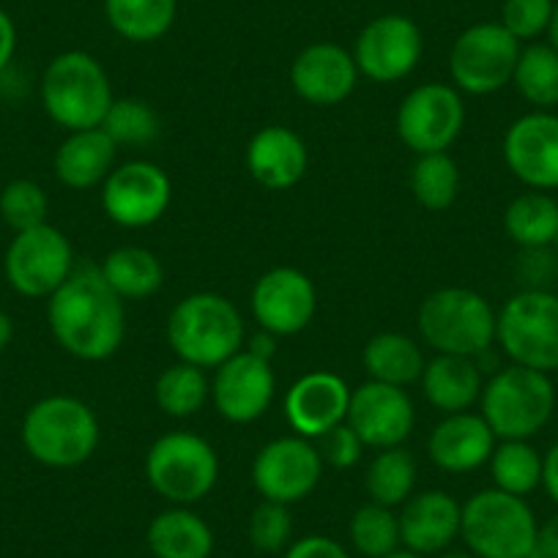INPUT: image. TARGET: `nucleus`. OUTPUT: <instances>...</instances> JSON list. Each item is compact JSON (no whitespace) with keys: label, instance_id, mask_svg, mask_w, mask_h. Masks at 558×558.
<instances>
[{"label":"nucleus","instance_id":"obj_1","mask_svg":"<svg viewBox=\"0 0 558 558\" xmlns=\"http://www.w3.org/2000/svg\"><path fill=\"white\" fill-rule=\"evenodd\" d=\"M123 299L107 286L94 263L74 266L69 279L47 299V324L58 345L83 362H105L126 337Z\"/></svg>","mask_w":558,"mask_h":558},{"label":"nucleus","instance_id":"obj_2","mask_svg":"<svg viewBox=\"0 0 558 558\" xmlns=\"http://www.w3.org/2000/svg\"><path fill=\"white\" fill-rule=\"evenodd\" d=\"M244 318L222 293H190L168 315L170 348L179 362L201 369H217L244 351Z\"/></svg>","mask_w":558,"mask_h":558},{"label":"nucleus","instance_id":"obj_3","mask_svg":"<svg viewBox=\"0 0 558 558\" xmlns=\"http://www.w3.org/2000/svg\"><path fill=\"white\" fill-rule=\"evenodd\" d=\"M99 441V418L94 408L77 397H41L25 411L23 447L47 469H77L88 463Z\"/></svg>","mask_w":558,"mask_h":558},{"label":"nucleus","instance_id":"obj_4","mask_svg":"<svg viewBox=\"0 0 558 558\" xmlns=\"http://www.w3.org/2000/svg\"><path fill=\"white\" fill-rule=\"evenodd\" d=\"M112 101L116 96L110 77L90 52L69 50L47 63L41 77V105L52 123L66 132L101 126Z\"/></svg>","mask_w":558,"mask_h":558},{"label":"nucleus","instance_id":"obj_5","mask_svg":"<svg viewBox=\"0 0 558 558\" xmlns=\"http://www.w3.org/2000/svg\"><path fill=\"white\" fill-rule=\"evenodd\" d=\"M496 324L493 304L471 288H438L416 315L425 345L444 356L480 359L496 342Z\"/></svg>","mask_w":558,"mask_h":558},{"label":"nucleus","instance_id":"obj_6","mask_svg":"<svg viewBox=\"0 0 558 558\" xmlns=\"http://www.w3.org/2000/svg\"><path fill=\"white\" fill-rule=\"evenodd\" d=\"M480 405L498 441H531L553 418L556 386L547 373L509 364L487 380Z\"/></svg>","mask_w":558,"mask_h":558},{"label":"nucleus","instance_id":"obj_7","mask_svg":"<svg viewBox=\"0 0 558 558\" xmlns=\"http://www.w3.org/2000/svg\"><path fill=\"white\" fill-rule=\"evenodd\" d=\"M536 536L539 523L525 498L487 487L463 504L460 539L476 558H525Z\"/></svg>","mask_w":558,"mask_h":558},{"label":"nucleus","instance_id":"obj_8","mask_svg":"<svg viewBox=\"0 0 558 558\" xmlns=\"http://www.w3.org/2000/svg\"><path fill=\"white\" fill-rule=\"evenodd\" d=\"M146 480L170 507H192L217 487L219 454L197 433H168L148 449Z\"/></svg>","mask_w":558,"mask_h":558},{"label":"nucleus","instance_id":"obj_9","mask_svg":"<svg viewBox=\"0 0 558 558\" xmlns=\"http://www.w3.org/2000/svg\"><path fill=\"white\" fill-rule=\"evenodd\" d=\"M496 340L512 364L558 373V293L529 288L507 299L498 313Z\"/></svg>","mask_w":558,"mask_h":558},{"label":"nucleus","instance_id":"obj_10","mask_svg":"<svg viewBox=\"0 0 558 558\" xmlns=\"http://www.w3.org/2000/svg\"><path fill=\"white\" fill-rule=\"evenodd\" d=\"M520 41L501 23H476L449 50V77L460 94L490 96L512 83Z\"/></svg>","mask_w":558,"mask_h":558},{"label":"nucleus","instance_id":"obj_11","mask_svg":"<svg viewBox=\"0 0 558 558\" xmlns=\"http://www.w3.org/2000/svg\"><path fill=\"white\" fill-rule=\"evenodd\" d=\"M465 126L463 96L454 85L425 83L411 88L397 107V134L416 157L441 154L458 143Z\"/></svg>","mask_w":558,"mask_h":558},{"label":"nucleus","instance_id":"obj_12","mask_svg":"<svg viewBox=\"0 0 558 558\" xmlns=\"http://www.w3.org/2000/svg\"><path fill=\"white\" fill-rule=\"evenodd\" d=\"M74 266L72 241L50 222L14 233L3 260L9 286L25 299H50Z\"/></svg>","mask_w":558,"mask_h":558},{"label":"nucleus","instance_id":"obj_13","mask_svg":"<svg viewBox=\"0 0 558 558\" xmlns=\"http://www.w3.org/2000/svg\"><path fill=\"white\" fill-rule=\"evenodd\" d=\"M173 203V181L159 165L134 159L112 168L101 184V208L126 230L151 228Z\"/></svg>","mask_w":558,"mask_h":558},{"label":"nucleus","instance_id":"obj_14","mask_svg":"<svg viewBox=\"0 0 558 558\" xmlns=\"http://www.w3.org/2000/svg\"><path fill=\"white\" fill-rule=\"evenodd\" d=\"M324 476V458L310 438L286 436L268 441L252 463V485L266 501L291 504L313 496Z\"/></svg>","mask_w":558,"mask_h":558},{"label":"nucleus","instance_id":"obj_15","mask_svg":"<svg viewBox=\"0 0 558 558\" xmlns=\"http://www.w3.org/2000/svg\"><path fill=\"white\" fill-rule=\"evenodd\" d=\"M351 52L362 77L389 85L405 80L418 66L425 39L405 14H380L359 31Z\"/></svg>","mask_w":558,"mask_h":558},{"label":"nucleus","instance_id":"obj_16","mask_svg":"<svg viewBox=\"0 0 558 558\" xmlns=\"http://www.w3.org/2000/svg\"><path fill=\"white\" fill-rule=\"evenodd\" d=\"M252 315L257 326L274 337H296L318 313V291L313 279L293 266H277L252 288Z\"/></svg>","mask_w":558,"mask_h":558},{"label":"nucleus","instance_id":"obj_17","mask_svg":"<svg viewBox=\"0 0 558 558\" xmlns=\"http://www.w3.org/2000/svg\"><path fill=\"white\" fill-rule=\"evenodd\" d=\"M504 162L529 190H558V116L534 110L512 121L504 134Z\"/></svg>","mask_w":558,"mask_h":558},{"label":"nucleus","instance_id":"obj_18","mask_svg":"<svg viewBox=\"0 0 558 558\" xmlns=\"http://www.w3.org/2000/svg\"><path fill=\"white\" fill-rule=\"evenodd\" d=\"M277 397V375L271 362L244 348L214 369L211 400L230 425H252L271 408Z\"/></svg>","mask_w":558,"mask_h":558},{"label":"nucleus","instance_id":"obj_19","mask_svg":"<svg viewBox=\"0 0 558 558\" xmlns=\"http://www.w3.org/2000/svg\"><path fill=\"white\" fill-rule=\"evenodd\" d=\"M348 425L356 430L364 447L391 449L402 447L416 425V408L411 395L400 386L364 380L362 386L351 389V405H348Z\"/></svg>","mask_w":558,"mask_h":558},{"label":"nucleus","instance_id":"obj_20","mask_svg":"<svg viewBox=\"0 0 558 558\" xmlns=\"http://www.w3.org/2000/svg\"><path fill=\"white\" fill-rule=\"evenodd\" d=\"M351 386L329 369H313L286 391V418L296 436L318 441L348 418Z\"/></svg>","mask_w":558,"mask_h":558},{"label":"nucleus","instance_id":"obj_21","mask_svg":"<svg viewBox=\"0 0 558 558\" xmlns=\"http://www.w3.org/2000/svg\"><path fill=\"white\" fill-rule=\"evenodd\" d=\"M359 77L353 52L335 41L304 47L291 63L293 94L313 107L342 105L356 90Z\"/></svg>","mask_w":558,"mask_h":558},{"label":"nucleus","instance_id":"obj_22","mask_svg":"<svg viewBox=\"0 0 558 558\" xmlns=\"http://www.w3.org/2000/svg\"><path fill=\"white\" fill-rule=\"evenodd\" d=\"M400 542L405 550L418 556H441L460 536L463 504L447 490L413 493L400 509Z\"/></svg>","mask_w":558,"mask_h":558},{"label":"nucleus","instance_id":"obj_23","mask_svg":"<svg viewBox=\"0 0 558 558\" xmlns=\"http://www.w3.org/2000/svg\"><path fill=\"white\" fill-rule=\"evenodd\" d=\"M307 143L291 126L271 123L252 134V140L246 143V170L263 190H293L307 175Z\"/></svg>","mask_w":558,"mask_h":558},{"label":"nucleus","instance_id":"obj_24","mask_svg":"<svg viewBox=\"0 0 558 558\" xmlns=\"http://www.w3.org/2000/svg\"><path fill=\"white\" fill-rule=\"evenodd\" d=\"M496 444L482 413H449L427 438V454L447 474H471L487 465Z\"/></svg>","mask_w":558,"mask_h":558},{"label":"nucleus","instance_id":"obj_25","mask_svg":"<svg viewBox=\"0 0 558 558\" xmlns=\"http://www.w3.org/2000/svg\"><path fill=\"white\" fill-rule=\"evenodd\" d=\"M118 146L107 137L101 126L83 129V132H69V137L58 146L52 170L56 179L69 190H94L105 184L107 175L116 168Z\"/></svg>","mask_w":558,"mask_h":558},{"label":"nucleus","instance_id":"obj_26","mask_svg":"<svg viewBox=\"0 0 558 558\" xmlns=\"http://www.w3.org/2000/svg\"><path fill=\"white\" fill-rule=\"evenodd\" d=\"M425 400L433 408L449 416V413H463L480 402L485 380H482L480 364L465 356H444L436 353V359L425 364V373L418 378Z\"/></svg>","mask_w":558,"mask_h":558},{"label":"nucleus","instance_id":"obj_27","mask_svg":"<svg viewBox=\"0 0 558 558\" xmlns=\"http://www.w3.org/2000/svg\"><path fill=\"white\" fill-rule=\"evenodd\" d=\"M146 545L154 558H211L214 531L190 507H170L148 523Z\"/></svg>","mask_w":558,"mask_h":558},{"label":"nucleus","instance_id":"obj_28","mask_svg":"<svg viewBox=\"0 0 558 558\" xmlns=\"http://www.w3.org/2000/svg\"><path fill=\"white\" fill-rule=\"evenodd\" d=\"M362 364L369 375L367 380L405 389L422 378L427 362L416 340L400 335V331H380V335L369 337L364 345Z\"/></svg>","mask_w":558,"mask_h":558},{"label":"nucleus","instance_id":"obj_29","mask_svg":"<svg viewBox=\"0 0 558 558\" xmlns=\"http://www.w3.org/2000/svg\"><path fill=\"white\" fill-rule=\"evenodd\" d=\"M107 286L123 299V302H140L162 288L165 266L146 246H118L101 263Z\"/></svg>","mask_w":558,"mask_h":558},{"label":"nucleus","instance_id":"obj_30","mask_svg":"<svg viewBox=\"0 0 558 558\" xmlns=\"http://www.w3.org/2000/svg\"><path fill=\"white\" fill-rule=\"evenodd\" d=\"M105 17L121 39L151 45L175 25L179 0H105Z\"/></svg>","mask_w":558,"mask_h":558},{"label":"nucleus","instance_id":"obj_31","mask_svg":"<svg viewBox=\"0 0 558 558\" xmlns=\"http://www.w3.org/2000/svg\"><path fill=\"white\" fill-rule=\"evenodd\" d=\"M504 230L523 250H547L558 235V201L547 192H523L504 211Z\"/></svg>","mask_w":558,"mask_h":558},{"label":"nucleus","instance_id":"obj_32","mask_svg":"<svg viewBox=\"0 0 558 558\" xmlns=\"http://www.w3.org/2000/svg\"><path fill=\"white\" fill-rule=\"evenodd\" d=\"M413 487H416V463L402 447L380 449L364 474V490L369 501L380 507H402L413 496Z\"/></svg>","mask_w":558,"mask_h":558},{"label":"nucleus","instance_id":"obj_33","mask_svg":"<svg viewBox=\"0 0 558 558\" xmlns=\"http://www.w3.org/2000/svg\"><path fill=\"white\" fill-rule=\"evenodd\" d=\"M208 397H211V380L206 378V369L186 362H175L162 369L154 386L159 411L173 418H190L201 413Z\"/></svg>","mask_w":558,"mask_h":558},{"label":"nucleus","instance_id":"obj_34","mask_svg":"<svg viewBox=\"0 0 558 558\" xmlns=\"http://www.w3.org/2000/svg\"><path fill=\"white\" fill-rule=\"evenodd\" d=\"M512 85L534 110H553L558 105V50L531 41L520 50Z\"/></svg>","mask_w":558,"mask_h":558},{"label":"nucleus","instance_id":"obj_35","mask_svg":"<svg viewBox=\"0 0 558 558\" xmlns=\"http://www.w3.org/2000/svg\"><path fill=\"white\" fill-rule=\"evenodd\" d=\"M408 184L418 206L427 211H447L460 195V168L449 151L422 154L413 162Z\"/></svg>","mask_w":558,"mask_h":558},{"label":"nucleus","instance_id":"obj_36","mask_svg":"<svg viewBox=\"0 0 558 558\" xmlns=\"http://www.w3.org/2000/svg\"><path fill=\"white\" fill-rule=\"evenodd\" d=\"M493 487L525 498L542 485V454L529 441H498L490 460Z\"/></svg>","mask_w":558,"mask_h":558},{"label":"nucleus","instance_id":"obj_37","mask_svg":"<svg viewBox=\"0 0 558 558\" xmlns=\"http://www.w3.org/2000/svg\"><path fill=\"white\" fill-rule=\"evenodd\" d=\"M101 129L118 148H143L151 146L154 140L162 132V118L148 105L146 99L137 96H123L112 101Z\"/></svg>","mask_w":558,"mask_h":558},{"label":"nucleus","instance_id":"obj_38","mask_svg":"<svg viewBox=\"0 0 558 558\" xmlns=\"http://www.w3.org/2000/svg\"><path fill=\"white\" fill-rule=\"evenodd\" d=\"M348 536H351L353 550L364 558H384L402 547L400 518L395 514V509L373 501L353 512Z\"/></svg>","mask_w":558,"mask_h":558},{"label":"nucleus","instance_id":"obj_39","mask_svg":"<svg viewBox=\"0 0 558 558\" xmlns=\"http://www.w3.org/2000/svg\"><path fill=\"white\" fill-rule=\"evenodd\" d=\"M47 214H50V201L36 181L14 179L0 192V219L14 233L47 225Z\"/></svg>","mask_w":558,"mask_h":558},{"label":"nucleus","instance_id":"obj_40","mask_svg":"<svg viewBox=\"0 0 558 558\" xmlns=\"http://www.w3.org/2000/svg\"><path fill=\"white\" fill-rule=\"evenodd\" d=\"M246 539L263 556L286 553L293 542V514L291 507L263 498L250 514L246 523Z\"/></svg>","mask_w":558,"mask_h":558},{"label":"nucleus","instance_id":"obj_41","mask_svg":"<svg viewBox=\"0 0 558 558\" xmlns=\"http://www.w3.org/2000/svg\"><path fill=\"white\" fill-rule=\"evenodd\" d=\"M556 0H504L501 25L523 45L547 34Z\"/></svg>","mask_w":558,"mask_h":558},{"label":"nucleus","instance_id":"obj_42","mask_svg":"<svg viewBox=\"0 0 558 558\" xmlns=\"http://www.w3.org/2000/svg\"><path fill=\"white\" fill-rule=\"evenodd\" d=\"M364 449L367 447H364V441L356 436V430H353L348 422H342L335 430H329L326 436L318 438V452L320 458H324V463L340 471L353 469V465L362 460Z\"/></svg>","mask_w":558,"mask_h":558},{"label":"nucleus","instance_id":"obj_43","mask_svg":"<svg viewBox=\"0 0 558 558\" xmlns=\"http://www.w3.org/2000/svg\"><path fill=\"white\" fill-rule=\"evenodd\" d=\"M282 558H351L345 545L324 534H307L302 539L291 542Z\"/></svg>","mask_w":558,"mask_h":558},{"label":"nucleus","instance_id":"obj_44","mask_svg":"<svg viewBox=\"0 0 558 558\" xmlns=\"http://www.w3.org/2000/svg\"><path fill=\"white\" fill-rule=\"evenodd\" d=\"M14 52H17V25L0 9V74L9 69Z\"/></svg>","mask_w":558,"mask_h":558},{"label":"nucleus","instance_id":"obj_45","mask_svg":"<svg viewBox=\"0 0 558 558\" xmlns=\"http://www.w3.org/2000/svg\"><path fill=\"white\" fill-rule=\"evenodd\" d=\"M542 487L558 504V441L542 458Z\"/></svg>","mask_w":558,"mask_h":558},{"label":"nucleus","instance_id":"obj_46","mask_svg":"<svg viewBox=\"0 0 558 558\" xmlns=\"http://www.w3.org/2000/svg\"><path fill=\"white\" fill-rule=\"evenodd\" d=\"M536 547L545 556L558 558V514H553L545 525H539V536H536Z\"/></svg>","mask_w":558,"mask_h":558},{"label":"nucleus","instance_id":"obj_47","mask_svg":"<svg viewBox=\"0 0 558 558\" xmlns=\"http://www.w3.org/2000/svg\"><path fill=\"white\" fill-rule=\"evenodd\" d=\"M277 342H279V337L268 335V331L260 329L255 337H252L250 345H244V348L250 353H255V356L266 359V362H274V356H277Z\"/></svg>","mask_w":558,"mask_h":558},{"label":"nucleus","instance_id":"obj_48","mask_svg":"<svg viewBox=\"0 0 558 558\" xmlns=\"http://www.w3.org/2000/svg\"><path fill=\"white\" fill-rule=\"evenodd\" d=\"M14 340V320L7 310H0V353L7 351Z\"/></svg>","mask_w":558,"mask_h":558},{"label":"nucleus","instance_id":"obj_49","mask_svg":"<svg viewBox=\"0 0 558 558\" xmlns=\"http://www.w3.org/2000/svg\"><path fill=\"white\" fill-rule=\"evenodd\" d=\"M547 45L556 47V50H558V0H556V7H553L550 28H547Z\"/></svg>","mask_w":558,"mask_h":558},{"label":"nucleus","instance_id":"obj_50","mask_svg":"<svg viewBox=\"0 0 558 558\" xmlns=\"http://www.w3.org/2000/svg\"><path fill=\"white\" fill-rule=\"evenodd\" d=\"M438 558H476V556L469 550H452V547H449V550H444Z\"/></svg>","mask_w":558,"mask_h":558},{"label":"nucleus","instance_id":"obj_51","mask_svg":"<svg viewBox=\"0 0 558 558\" xmlns=\"http://www.w3.org/2000/svg\"><path fill=\"white\" fill-rule=\"evenodd\" d=\"M384 558H425V556H418V553H411V550H405V547H400V550L389 553V556H384Z\"/></svg>","mask_w":558,"mask_h":558},{"label":"nucleus","instance_id":"obj_52","mask_svg":"<svg viewBox=\"0 0 558 558\" xmlns=\"http://www.w3.org/2000/svg\"><path fill=\"white\" fill-rule=\"evenodd\" d=\"M556 246H558V235H556Z\"/></svg>","mask_w":558,"mask_h":558}]
</instances>
